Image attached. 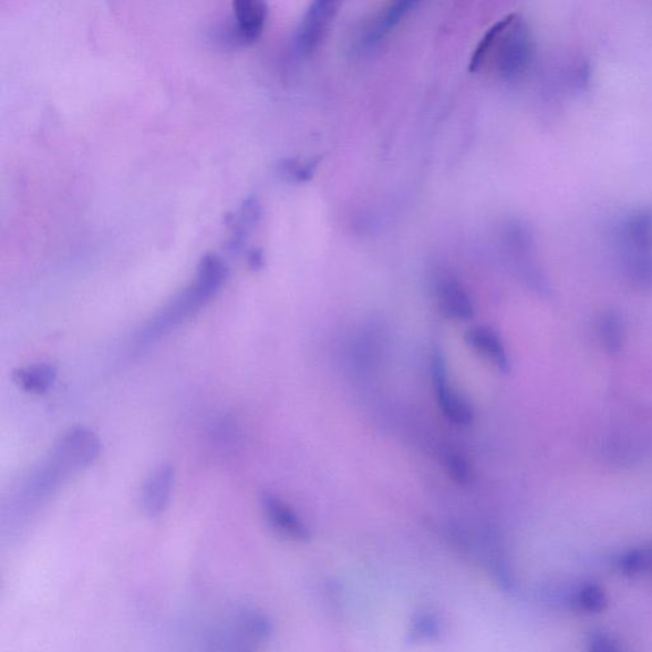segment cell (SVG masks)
Here are the masks:
<instances>
[{
	"instance_id": "13",
	"label": "cell",
	"mask_w": 652,
	"mask_h": 652,
	"mask_svg": "<svg viewBox=\"0 0 652 652\" xmlns=\"http://www.w3.org/2000/svg\"><path fill=\"white\" fill-rule=\"evenodd\" d=\"M417 4V2H412V0H404V2L402 0V2L389 4L384 12L379 17L374 29L369 33L368 44H375V42L383 39L386 33L397 27V24L405 19L406 14L412 12Z\"/></svg>"
},
{
	"instance_id": "14",
	"label": "cell",
	"mask_w": 652,
	"mask_h": 652,
	"mask_svg": "<svg viewBox=\"0 0 652 652\" xmlns=\"http://www.w3.org/2000/svg\"><path fill=\"white\" fill-rule=\"evenodd\" d=\"M320 158H312L307 163H301L299 159L288 158L283 159L278 165V172L286 177L287 180L293 183H308L312 179L319 166Z\"/></svg>"
},
{
	"instance_id": "2",
	"label": "cell",
	"mask_w": 652,
	"mask_h": 652,
	"mask_svg": "<svg viewBox=\"0 0 652 652\" xmlns=\"http://www.w3.org/2000/svg\"><path fill=\"white\" fill-rule=\"evenodd\" d=\"M228 278L226 261L215 252L201 257L196 278L189 287L161 310L144 329L142 343L156 341L157 338L179 327L215 298L221 291Z\"/></svg>"
},
{
	"instance_id": "3",
	"label": "cell",
	"mask_w": 652,
	"mask_h": 652,
	"mask_svg": "<svg viewBox=\"0 0 652 652\" xmlns=\"http://www.w3.org/2000/svg\"><path fill=\"white\" fill-rule=\"evenodd\" d=\"M100 453L99 438L92 431L84 427H75L68 432L55 447L48 480H55L65 473L87 467L95 462Z\"/></svg>"
},
{
	"instance_id": "16",
	"label": "cell",
	"mask_w": 652,
	"mask_h": 652,
	"mask_svg": "<svg viewBox=\"0 0 652 652\" xmlns=\"http://www.w3.org/2000/svg\"><path fill=\"white\" fill-rule=\"evenodd\" d=\"M443 463L448 476L457 485H468L470 482V467L467 459L460 453L453 451V448H447L443 454Z\"/></svg>"
},
{
	"instance_id": "18",
	"label": "cell",
	"mask_w": 652,
	"mask_h": 652,
	"mask_svg": "<svg viewBox=\"0 0 652 652\" xmlns=\"http://www.w3.org/2000/svg\"><path fill=\"white\" fill-rule=\"evenodd\" d=\"M590 652H620L604 634H594L589 642Z\"/></svg>"
},
{
	"instance_id": "10",
	"label": "cell",
	"mask_w": 652,
	"mask_h": 652,
	"mask_svg": "<svg viewBox=\"0 0 652 652\" xmlns=\"http://www.w3.org/2000/svg\"><path fill=\"white\" fill-rule=\"evenodd\" d=\"M261 219V206L257 197H249L242 201L239 210L227 216V225L230 227V239L226 244L228 253H239L247 245L249 237Z\"/></svg>"
},
{
	"instance_id": "19",
	"label": "cell",
	"mask_w": 652,
	"mask_h": 652,
	"mask_svg": "<svg viewBox=\"0 0 652 652\" xmlns=\"http://www.w3.org/2000/svg\"><path fill=\"white\" fill-rule=\"evenodd\" d=\"M249 266L252 270H260L266 265L265 252L261 249H253L249 252Z\"/></svg>"
},
{
	"instance_id": "9",
	"label": "cell",
	"mask_w": 652,
	"mask_h": 652,
	"mask_svg": "<svg viewBox=\"0 0 652 652\" xmlns=\"http://www.w3.org/2000/svg\"><path fill=\"white\" fill-rule=\"evenodd\" d=\"M175 485V470L170 465H161L144 483L142 507L149 518H157L165 513Z\"/></svg>"
},
{
	"instance_id": "5",
	"label": "cell",
	"mask_w": 652,
	"mask_h": 652,
	"mask_svg": "<svg viewBox=\"0 0 652 652\" xmlns=\"http://www.w3.org/2000/svg\"><path fill=\"white\" fill-rule=\"evenodd\" d=\"M340 6L333 0H318L309 7L296 33L294 48L299 54L311 55L323 45Z\"/></svg>"
},
{
	"instance_id": "1",
	"label": "cell",
	"mask_w": 652,
	"mask_h": 652,
	"mask_svg": "<svg viewBox=\"0 0 652 652\" xmlns=\"http://www.w3.org/2000/svg\"><path fill=\"white\" fill-rule=\"evenodd\" d=\"M535 53V40L527 21L519 14L499 20L482 38L470 58L469 71L478 72L487 63L505 80L527 71Z\"/></svg>"
},
{
	"instance_id": "11",
	"label": "cell",
	"mask_w": 652,
	"mask_h": 652,
	"mask_svg": "<svg viewBox=\"0 0 652 652\" xmlns=\"http://www.w3.org/2000/svg\"><path fill=\"white\" fill-rule=\"evenodd\" d=\"M465 343L483 360L493 363L501 372H509L510 359L505 344L493 328L485 325L473 327L464 337Z\"/></svg>"
},
{
	"instance_id": "15",
	"label": "cell",
	"mask_w": 652,
	"mask_h": 652,
	"mask_svg": "<svg viewBox=\"0 0 652 652\" xmlns=\"http://www.w3.org/2000/svg\"><path fill=\"white\" fill-rule=\"evenodd\" d=\"M240 623L248 637L257 641H266L273 632V624L266 614L256 611H245L240 615Z\"/></svg>"
},
{
	"instance_id": "7",
	"label": "cell",
	"mask_w": 652,
	"mask_h": 652,
	"mask_svg": "<svg viewBox=\"0 0 652 652\" xmlns=\"http://www.w3.org/2000/svg\"><path fill=\"white\" fill-rule=\"evenodd\" d=\"M260 505L270 528L279 536L293 541H308L311 538L308 525L282 498L265 493L261 495Z\"/></svg>"
},
{
	"instance_id": "17",
	"label": "cell",
	"mask_w": 652,
	"mask_h": 652,
	"mask_svg": "<svg viewBox=\"0 0 652 652\" xmlns=\"http://www.w3.org/2000/svg\"><path fill=\"white\" fill-rule=\"evenodd\" d=\"M575 603L578 604L582 611L601 612L604 611L608 604L606 592L597 586H589L583 588L578 596H576Z\"/></svg>"
},
{
	"instance_id": "4",
	"label": "cell",
	"mask_w": 652,
	"mask_h": 652,
	"mask_svg": "<svg viewBox=\"0 0 652 652\" xmlns=\"http://www.w3.org/2000/svg\"><path fill=\"white\" fill-rule=\"evenodd\" d=\"M431 372L437 406L445 420L456 427L470 426L474 420L472 405L452 387L442 352L432 355Z\"/></svg>"
},
{
	"instance_id": "6",
	"label": "cell",
	"mask_w": 652,
	"mask_h": 652,
	"mask_svg": "<svg viewBox=\"0 0 652 652\" xmlns=\"http://www.w3.org/2000/svg\"><path fill=\"white\" fill-rule=\"evenodd\" d=\"M235 23L228 28L225 42L232 45H247L257 41L265 30L268 6L261 0H235L232 2Z\"/></svg>"
},
{
	"instance_id": "8",
	"label": "cell",
	"mask_w": 652,
	"mask_h": 652,
	"mask_svg": "<svg viewBox=\"0 0 652 652\" xmlns=\"http://www.w3.org/2000/svg\"><path fill=\"white\" fill-rule=\"evenodd\" d=\"M436 300L439 312L448 320L464 323L476 315L470 293L453 277L439 279L436 284Z\"/></svg>"
},
{
	"instance_id": "12",
	"label": "cell",
	"mask_w": 652,
	"mask_h": 652,
	"mask_svg": "<svg viewBox=\"0 0 652 652\" xmlns=\"http://www.w3.org/2000/svg\"><path fill=\"white\" fill-rule=\"evenodd\" d=\"M56 376V368L44 363L15 370L13 380L24 392L44 394L53 386Z\"/></svg>"
}]
</instances>
